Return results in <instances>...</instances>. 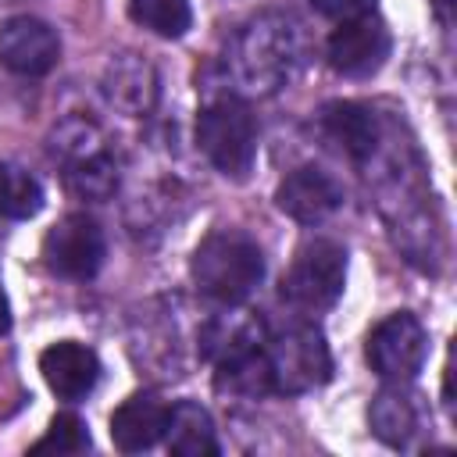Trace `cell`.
Returning a JSON list of instances; mask_svg holds the SVG:
<instances>
[{"label": "cell", "instance_id": "6da1fadb", "mask_svg": "<svg viewBox=\"0 0 457 457\" xmlns=\"http://www.w3.org/2000/svg\"><path fill=\"white\" fill-rule=\"evenodd\" d=\"M189 275H193V286L207 300H214L221 307H236V303H243L261 286V278H264V253H261L257 239H250L246 232H239V228H214L193 250Z\"/></svg>", "mask_w": 457, "mask_h": 457}, {"label": "cell", "instance_id": "7a4b0ae2", "mask_svg": "<svg viewBox=\"0 0 457 457\" xmlns=\"http://www.w3.org/2000/svg\"><path fill=\"white\" fill-rule=\"evenodd\" d=\"M296 64H300V32L286 14H261L236 39V71L257 93L278 89Z\"/></svg>", "mask_w": 457, "mask_h": 457}, {"label": "cell", "instance_id": "3957f363", "mask_svg": "<svg viewBox=\"0 0 457 457\" xmlns=\"http://www.w3.org/2000/svg\"><path fill=\"white\" fill-rule=\"evenodd\" d=\"M196 143L225 179H246L257 161V118L246 100L218 96L196 118Z\"/></svg>", "mask_w": 457, "mask_h": 457}, {"label": "cell", "instance_id": "277c9868", "mask_svg": "<svg viewBox=\"0 0 457 457\" xmlns=\"http://www.w3.org/2000/svg\"><path fill=\"white\" fill-rule=\"evenodd\" d=\"M264 357L271 371V389L282 396L311 393L332 378V353L318 325L293 321L264 339Z\"/></svg>", "mask_w": 457, "mask_h": 457}, {"label": "cell", "instance_id": "5b68a950", "mask_svg": "<svg viewBox=\"0 0 457 457\" xmlns=\"http://www.w3.org/2000/svg\"><path fill=\"white\" fill-rule=\"evenodd\" d=\"M346 286V250L336 239L314 236L296 246L286 275H282V300L303 314L328 311Z\"/></svg>", "mask_w": 457, "mask_h": 457}, {"label": "cell", "instance_id": "8992f818", "mask_svg": "<svg viewBox=\"0 0 457 457\" xmlns=\"http://www.w3.org/2000/svg\"><path fill=\"white\" fill-rule=\"evenodd\" d=\"M54 154L64 164V179L71 193L86 200H107L118 189V164L93 125L86 121L61 125V132L54 136Z\"/></svg>", "mask_w": 457, "mask_h": 457}, {"label": "cell", "instance_id": "52a82bcc", "mask_svg": "<svg viewBox=\"0 0 457 457\" xmlns=\"http://www.w3.org/2000/svg\"><path fill=\"white\" fill-rule=\"evenodd\" d=\"M364 357L382 382H414L428 357V332L414 314L396 311L368 332Z\"/></svg>", "mask_w": 457, "mask_h": 457}, {"label": "cell", "instance_id": "ba28073f", "mask_svg": "<svg viewBox=\"0 0 457 457\" xmlns=\"http://www.w3.org/2000/svg\"><path fill=\"white\" fill-rule=\"evenodd\" d=\"M107 253L104 232L89 214H64L46 236H43V264L71 282H86L100 271Z\"/></svg>", "mask_w": 457, "mask_h": 457}, {"label": "cell", "instance_id": "9c48e42d", "mask_svg": "<svg viewBox=\"0 0 457 457\" xmlns=\"http://www.w3.org/2000/svg\"><path fill=\"white\" fill-rule=\"evenodd\" d=\"M389 50H393V39H389L386 21L375 18V14H361V18H350V21L336 25V32L328 36L325 57L339 75L368 79L386 64Z\"/></svg>", "mask_w": 457, "mask_h": 457}, {"label": "cell", "instance_id": "30bf717a", "mask_svg": "<svg viewBox=\"0 0 457 457\" xmlns=\"http://www.w3.org/2000/svg\"><path fill=\"white\" fill-rule=\"evenodd\" d=\"M61 61V39L57 32L32 18V14H14L0 25V64L14 75H46Z\"/></svg>", "mask_w": 457, "mask_h": 457}, {"label": "cell", "instance_id": "8fae6325", "mask_svg": "<svg viewBox=\"0 0 457 457\" xmlns=\"http://www.w3.org/2000/svg\"><path fill=\"white\" fill-rule=\"evenodd\" d=\"M275 207L300 221V225H321L343 207V186L318 164H303L289 171L275 189Z\"/></svg>", "mask_w": 457, "mask_h": 457}, {"label": "cell", "instance_id": "7c38bea8", "mask_svg": "<svg viewBox=\"0 0 457 457\" xmlns=\"http://www.w3.org/2000/svg\"><path fill=\"white\" fill-rule=\"evenodd\" d=\"M39 371H43V382L57 393V400L71 403L89 396L93 386L100 382V357L86 343L61 339L39 353Z\"/></svg>", "mask_w": 457, "mask_h": 457}, {"label": "cell", "instance_id": "4fadbf2b", "mask_svg": "<svg viewBox=\"0 0 457 457\" xmlns=\"http://www.w3.org/2000/svg\"><path fill=\"white\" fill-rule=\"evenodd\" d=\"M171 403L157 393H132L114 414H111V439L121 453H143L154 443L164 439Z\"/></svg>", "mask_w": 457, "mask_h": 457}, {"label": "cell", "instance_id": "5bb4252c", "mask_svg": "<svg viewBox=\"0 0 457 457\" xmlns=\"http://www.w3.org/2000/svg\"><path fill=\"white\" fill-rule=\"evenodd\" d=\"M421 418H425V411H421L418 396L411 393V382H386L368 407L371 432L393 450L411 446V439L421 432Z\"/></svg>", "mask_w": 457, "mask_h": 457}, {"label": "cell", "instance_id": "9a60e30c", "mask_svg": "<svg viewBox=\"0 0 457 457\" xmlns=\"http://www.w3.org/2000/svg\"><path fill=\"white\" fill-rule=\"evenodd\" d=\"M318 121H321V132L353 161L371 157L375 146H378V121H375V114L364 104L332 100V104L321 107Z\"/></svg>", "mask_w": 457, "mask_h": 457}, {"label": "cell", "instance_id": "2e32d148", "mask_svg": "<svg viewBox=\"0 0 457 457\" xmlns=\"http://www.w3.org/2000/svg\"><path fill=\"white\" fill-rule=\"evenodd\" d=\"M164 446L175 457H218V450H221L211 414L193 400L171 403L168 428H164Z\"/></svg>", "mask_w": 457, "mask_h": 457}, {"label": "cell", "instance_id": "e0dca14e", "mask_svg": "<svg viewBox=\"0 0 457 457\" xmlns=\"http://www.w3.org/2000/svg\"><path fill=\"white\" fill-rule=\"evenodd\" d=\"M39 211H43L39 179L14 161H0V214L25 221V218H36Z\"/></svg>", "mask_w": 457, "mask_h": 457}, {"label": "cell", "instance_id": "ac0fdd59", "mask_svg": "<svg viewBox=\"0 0 457 457\" xmlns=\"http://www.w3.org/2000/svg\"><path fill=\"white\" fill-rule=\"evenodd\" d=\"M129 14H132L136 25L150 29L164 39H179L193 25L189 0H129Z\"/></svg>", "mask_w": 457, "mask_h": 457}, {"label": "cell", "instance_id": "d6986e66", "mask_svg": "<svg viewBox=\"0 0 457 457\" xmlns=\"http://www.w3.org/2000/svg\"><path fill=\"white\" fill-rule=\"evenodd\" d=\"M107 96L111 104H121L129 111H139L154 96V75L139 61H114L107 68Z\"/></svg>", "mask_w": 457, "mask_h": 457}, {"label": "cell", "instance_id": "ffe728a7", "mask_svg": "<svg viewBox=\"0 0 457 457\" xmlns=\"http://www.w3.org/2000/svg\"><path fill=\"white\" fill-rule=\"evenodd\" d=\"M82 450H89V432H86V421L71 411L57 414L46 436L32 443V453H82Z\"/></svg>", "mask_w": 457, "mask_h": 457}, {"label": "cell", "instance_id": "44dd1931", "mask_svg": "<svg viewBox=\"0 0 457 457\" xmlns=\"http://www.w3.org/2000/svg\"><path fill=\"white\" fill-rule=\"evenodd\" d=\"M311 7L328 21H350L361 14H375V0H311Z\"/></svg>", "mask_w": 457, "mask_h": 457}, {"label": "cell", "instance_id": "7402d4cb", "mask_svg": "<svg viewBox=\"0 0 457 457\" xmlns=\"http://www.w3.org/2000/svg\"><path fill=\"white\" fill-rule=\"evenodd\" d=\"M11 328V303H7V293L0 289V336Z\"/></svg>", "mask_w": 457, "mask_h": 457}, {"label": "cell", "instance_id": "603a6c76", "mask_svg": "<svg viewBox=\"0 0 457 457\" xmlns=\"http://www.w3.org/2000/svg\"><path fill=\"white\" fill-rule=\"evenodd\" d=\"M432 4H436V7H450V0H432Z\"/></svg>", "mask_w": 457, "mask_h": 457}]
</instances>
